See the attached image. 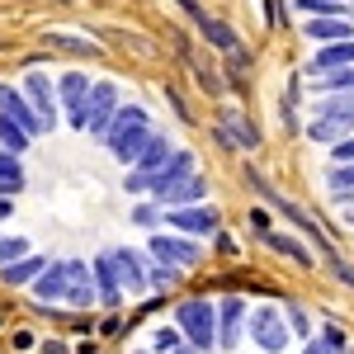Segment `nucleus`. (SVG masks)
<instances>
[{
    "label": "nucleus",
    "instance_id": "nucleus-1",
    "mask_svg": "<svg viewBox=\"0 0 354 354\" xmlns=\"http://www.w3.org/2000/svg\"><path fill=\"white\" fill-rule=\"evenodd\" d=\"M33 298L38 302H66V307H95V274L81 260H57L33 279Z\"/></svg>",
    "mask_w": 354,
    "mask_h": 354
},
{
    "label": "nucleus",
    "instance_id": "nucleus-2",
    "mask_svg": "<svg viewBox=\"0 0 354 354\" xmlns=\"http://www.w3.org/2000/svg\"><path fill=\"white\" fill-rule=\"evenodd\" d=\"M175 326L185 330V340H189L194 350H213L218 345V302L208 298H185L175 307Z\"/></svg>",
    "mask_w": 354,
    "mask_h": 354
},
{
    "label": "nucleus",
    "instance_id": "nucleus-3",
    "mask_svg": "<svg viewBox=\"0 0 354 354\" xmlns=\"http://www.w3.org/2000/svg\"><path fill=\"white\" fill-rule=\"evenodd\" d=\"M245 180H250V189L260 194V198L270 203L274 213H283V218L293 222V227H298L302 236H312V241H317V250H322L326 260H330V255H335V250H330V241H326V232H322V222H312V218H307V213H302V208H298V203H293V198H283V194H279V189H270V185H265V180L255 175V170H245Z\"/></svg>",
    "mask_w": 354,
    "mask_h": 354
},
{
    "label": "nucleus",
    "instance_id": "nucleus-4",
    "mask_svg": "<svg viewBox=\"0 0 354 354\" xmlns=\"http://www.w3.org/2000/svg\"><path fill=\"white\" fill-rule=\"evenodd\" d=\"M218 142L227 151H260V128H255L241 109L222 104L218 109Z\"/></svg>",
    "mask_w": 354,
    "mask_h": 354
},
{
    "label": "nucleus",
    "instance_id": "nucleus-5",
    "mask_svg": "<svg viewBox=\"0 0 354 354\" xmlns=\"http://www.w3.org/2000/svg\"><path fill=\"white\" fill-rule=\"evenodd\" d=\"M118 85L113 81H95L90 85V100H85V133H95V137H104L109 133V123H113V113H118Z\"/></svg>",
    "mask_w": 354,
    "mask_h": 354
},
{
    "label": "nucleus",
    "instance_id": "nucleus-6",
    "mask_svg": "<svg viewBox=\"0 0 354 354\" xmlns=\"http://www.w3.org/2000/svg\"><path fill=\"white\" fill-rule=\"evenodd\" d=\"M250 340L265 354L288 350V322L279 317V307H255V312H250Z\"/></svg>",
    "mask_w": 354,
    "mask_h": 354
},
{
    "label": "nucleus",
    "instance_id": "nucleus-7",
    "mask_svg": "<svg viewBox=\"0 0 354 354\" xmlns=\"http://www.w3.org/2000/svg\"><path fill=\"white\" fill-rule=\"evenodd\" d=\"M165 222L175 227V232H185V236H218V208H208V203H185V208H165Z\"/></svg>",
    "mask_w": 354,
    "mask_h": 354
},
{
    "label": "nucleus",
    "instance_id": "nucleus-8",
    "mask_svg": "<svg viewBox=\"0 0 354 354\" xmlns=\"http://www.w3.org/2000/svg\"><path fill=\"white\" fill-rule=\"evenodd\" d=\"M90 76L85 71H66L62 81H57V100L66 104V118H71V128H81L85 133V100H90Z\"/></svg>",
    "mask_w": 354,
    "mask_h": 354
},
{
    "label": "nucleus",
    "instance_id": "nucleus-9",
    "mask_svg": "<svg viewBox=\"0 0 354 354\" xmlns=\"http://www.w3.org/2000/svg\"><path fill=\"white\" fill-rule=\"evenodd\" d=\"M151 123H133V128H109L104 133V142H109V151L118 156L123 165H137V156H142V147L151 142Z\"/></svg>",
    "mask_w": 354,
    "mask_h": 354
},
{
    "label": "nucleus",
    "instance_id": "nucleus-10",
    "mask_svg": "<svg viewBox=\"0 0 354 354\" xmlns=\"http://www.w3.org/2000/svg\"><path fill=\"white\" fill-rule=\"evenodd\" d=\"M0 113H5V118H15L28 137H43V133H48V128H43V118L33 113V104L24 100V90H19V85H0Z\"/></svg>",
    "mask_w": 354,
    "mask_h": 354
},
{
    "label": "nucleus",
    "instance_id": "nucleus-11",
    "mask_svg": "<svg viewBox=\"0 0 354 354\" xmlns=\"http://www.w3.org/2000/svg\"><path fill=\"white\" fill-rule=\"evenodd\" d=\"M19 90H24L28 104H33V113L43 118V128H53V123H57V95H53V81H48L43 71H28Z\"/></svg>",
    "mask_w": 354,
    "mask_h": 354
},
{
    "label": "nucleus",
    "instance_id": "nucleus-12",
    "mask_svg": "<svg viewBox=\"0 0 354 354\" xmlns=\"http://www.w3.org/2000/svg\"><path fill=\"white\" fill-rule=\"evenodd\" d=\"M151 255H156L161 265H175V270L198 265V245L185 241V236H165V232H156V236H151Z\"/></svg>",
    "mask_w": 354,
    "mask_h": 354
},
{
    "label": "nucleus",
    "instance_id": "nucleus-13",
    "mask_svg": "<svg viewBox=\"0 0 354 354\" xmlns=\"http://www.w3.org/2000/svg\"><path fill=\"white\" fill-rule=\"evenodd\" d=\"M185 175H194V151H180V147H175V156H170L161 170H151V175H147V194L156 198V194H165L170 185H180Z\"/></svg>",
    "mask_w": 354,
    "mask_h": 354
},
{
    "label": "nucleus",
    "instance_id": "nucleus-14",
    "mask_svg": "<svg viewBox=\"0 0 354 354\" xmlns=\"http://www.w3.org/2000/svg\"><path fill=\"white\" fill-rule=\"evenodd\" d=\"M203 198H208V180H203L198 170L185 175L180 185H170L165 194H156V203H161V208H185V203H203Z\"/></svg>",
    "mask_w": 354,
    "mask_h": 354
},
{
    "label": "nucleus",
    "instance_id": "nucleus-15",
    "mask_svg": "<svg viewBox=\"0 0 354 354\" xmlns=\"http://www.w3.org/2000/svg\"><path fill=\"white\" fill-rule=\"evenodd\" d=\"M335 66H354V38L322 43V48H317V57L307 62V76H322V71H335Z\"/></svg>",
    "mask_w": 354,
    "mask_h": 354
},
{
    "label": "nucleus",
    "instance_id": "nucleus-16",
    "mask_svg": "<svg viewBox=\"0 0 354 354\" xmlns=\"http://www.w3.org/2000/svg\"><path fill=\"white\" fill-rule=\"evenodd\" d=\"M90 274H95V293H100V302H104V307H118L123 283H118V270H113V255H109V250H104V255H95Z\"/></svg>",
    "mask_w": 354,
    "mask_h": 354
},
{
    "label": "nucleus",
    "instance_id": "nucleus-17",
    "mask_svg": "<svg viewBox=\"0 0 354 354\" xmlns=\"http://www.w3.org/2000/svg\"><path fill=\"white\" fill-rule=\"evenodd\" d=\"M109 255H113V270H118V283H123L128 293H142V288H147V265H142V255L128 250V245H118Z\"/></svg>",
    "mask_w": 354,
    "mask_h": 354
},
{
    "label": "nucleus",
    "instance_id": "nucleus-18",
    "mask_svg": "<svg viewBox=\"0 0 354 354\" xmlns=\"http://www.w3.org/2000/svg\"><path fill=\"white\" fill-rule=\"evenodd\" d=\"M241 322H245V302L241 298H222L218 302V345H236L241 340Z\"/></svg>",
    "mask_w": 354,
    "mask_h": 354
},
{
    "label": "nucleus",
    "instance_id": "nucleus-19",
    "mask_svg": "<svg viewBox=\"0 0 354 354\" xmlns=\"http://www.w3.org/2000/svg\"><path fill=\"white\" fill-rule=\"evenodd\" d=\"M194 28H198V38H203L208 48H218L222 57H227V53H241V38H236V28L222 24V19H213V15H203V19H198Z\"/></svg>",
    "mask_w": 354,
    "mask_h": 354
},
{
    "label": "nucleus",
    "instance_id": "nucleus-20",
    "mask_svg": "<svg viewBox=\"0 0 354 354\" xmlns=\"http://www.w3.org/2000/svg\"><path fill=\"white\" fill-rule=\"evenodd\" d=\"M48 270V260L43 255H19V260H10V265H0V283H10V288H24V283H33L38 274Z\"/></svg>",
    "mask_w": 354,
    "mask_h": 354
},
{
    "label": "nucleus",
    "instance_id": "nucleus-21",
    "mask_svg": "<svg viewBox=\"0 0 354 354\" xmlns=\"http://www.w3.org/2000/svg\"><path fill=\"white\" fill-rule=\"evenodd\" d=\"M302 33H307L312 43H340V38H354V24L340 19V15H322V19H307Z\"/></svg>",
    "mask_w": 354,
    "mask_h": 354
},
{
    "label": "nucleus",
    "instance_id": "nucleus-22",
    "mask_svg": "<svg viewBox=\"0 0 354 354\" xmlns=\"http://www.w3.org/2000/svg\"><path fill=\"white\" fill-rule=\"evenodd\" d=\"M260 241L270 245L274 255H283V260H293L298 270H312V250H307L302 241H293L288 232H260Z\"/></svg>",
    "mask_w": 354,
    "mask_h": 354
},
{
    "label": "nucleus",
    "instance_id": "nucleus-23",
    "mask_svg": "<svg viewBox=\"0 0 354 354\" xmlns=\"http://www.w3.org/2000/svg\"><path fill=\"white\" fill-rule=\"evenodd\" d=\"M170 156H175V142H170L165 133H151V142L142 147V156H137V165H133V170L151 175V170H161V165L170 161Z\"/></svg>",
    "mask_w": 354,
    "mask_h": 354
},
{
    "label": "nucleus",
    "instance_id": "nucleus-24",
    "mask_svg": "<svg viewBox=\"0 0 354 354\" xmlns=\"http://www.w3.org/2000/svg\"><path fill=\"white\" fill-rule=\"evenodd\" d=\"M317 118H345V123H354V90L322 95V100H317Z\"/></svg>",
    "mask_w": 354,
    "mask_h": 354
},
{
    "label": "nucleus",
    "instance_id": "nucleus-25",
    "mask_svg": "<svg viewBox=\"0 0 354 354\" xmlns=\"http://www.w3.org/2000/svg\"><path fill=\"white\" fill-rule=\"evenodd\" d=\"M19 189H24V165H19L15 151H5V147H0V194H10V198H15Z\"/></svg>",
    "mask_w": 354,
    "mask_h": 354
},
{
    "label": "nucleus",
    "instance_id": "nucleus-26",
    "mask_svg": "<svg viewBox=\"0 0 354 354\" xmlns=\"http://www.w3.org/2000/svg\"><path fill=\"white\" fill-rule=\"evenodd\" d=\"M293 10H302L307 19H322V15H340V19H350V15H354L350 0H293Z\"/></svg>",
    "mask_w": 354,
    "mask_h": 354
},
{
    "label": "nucleus",
    "instance_id": "nucleus-27",
    "mask_svg": "<svg viewBox=\"0 0 354 354\" xmlns=\"http://www.w3.org/2000/svg\"><path fill=\"white\" fill-rule=\"evenodd\" d=\"M354 123H345V118H312L307 123V137L312 142H340V137H350Z\"/></svg>",
    "mask_w": 354,
    "mask_h": 354
},
{
    "label": "nucleus",
    "instance_id": "nucleus-28",
    "mask_svg": "<svg viewBox=\"0 0 354 354\" xmlns=\"http://www.w3.org/2000/svg\"><path fill=\"white\" fill-rule=\"evenodd\" d=\"M312 90L317 95H335V90H354V66H335V71H322V76H312Z\"/></svg>",
    "mask_w": 354,
    "mask_h": 354
},
{
    "label": "nucleus",
    "instance_id": "nucleus-29",
    "mask_svg": "<svg viewBox=\"0 0 354 354\" xmlns=\"http://www.w3.org/2000/svg\"><path fill=\"white\" fill-rule=\"evenodd\" d=\"M326 189H330V198H335V203H340V198L354 189V161L330 165V170H326Z\"/></svg>",
    "mask_w": 354,
    "mask_h": 354
},
{
    "label": "nucleus",
    "instance_id": "nucleus-30",
    "mask_svg": "<svg viewBox=\"0 0 354 354\" xmlns=\"http://www.w3.org/2000/svg\"><path fill=\"white\" fill-rule=\"evenodd\" d=\"M43 43H48V48H62V53H76V57H95L100 53L90 38H76V33H43Z\"/></svg>",
    "mask_w": 354,
    "mask_h": 354
},
{
    "label": "nucleus",
    "instance_id": "nucleus-31",
    "mask_svg": "<svg viewBox=\"0 0 354 354\" xmlns=\"http://www.w3.org/2000/svg\"><path fill=\"white\" fill-rule=\"evenodd\" d=\"M28 142H33V137H28L24 128H19V123H15V118H5V113H0V147H5V151H15V156H19V151H28Z\"/></svg>",
    "mask_w": 354,
    "mask_h": 354
},
{
    "label": "nucleus",
    "instance_id": "nucleus-32",
    "mask_svg": "<svg viewBox=\"0 0 354 354\" xmlns=\"http://www.w3.org/2000/svg\"><path fill=\"white\" fill-rule=\"evenodd\" d=\"M175 283H180V270H175V265H161V260H156V265H147V288H161V293H170Z\"/></svg>",
    "mask_w": 354,
    "mask_h": 354
},
{
    "label": "nucleus",
    "instance_id": "nucleus-33",
    "mask_svg": "<svg viewBox=\"0 0 354 354\" xmlns=\"http://www.w3.org/2000/svg\"><path fill=\"white\" fill-rule=\"evenodd\" d=\"M189 66H194V81L203 85V90H208V95H222V90H227V85L218 81V71H213V66H203V62H198V57H189Z\"/></svg>",
    "mask_w": 354,
    "mask_h": 354
},
{
    "label": "nucleus",
    "instance_id": "nucleus-34",
    "mask_svg": "<svg viewBox=\"0 0 354 354\" xmlns=\"http://www.w3.org/2000/svg\"><path fill=\"white\" fill-rule=\"evenodd\" d=\"M307 354H345V335L330 326L322 340H312V345H307Z\"/></svg>",
    "mask_w": 354,
    "mask_h": 354
},
{
    "label": "nucleus",
    "instance_id": "nucleus-35",
    "mask_svg": "<svg viewBox=\"0 0 354 354\" xmlns=\"http://www.w3.org/2000/svg\"><path fill=\"white\" fill-rule=\"evenodd\" d=\"M180 345H185V330L180 326H161L156 330V354H175Z\"/></svg>",
    "mask_w": 354,
    "mask_h": 354
},
{
    "label": "nucleus",
    "instance_id": "nucleus-36",
    "mask_svg": "<svg viewBox=\"0 0 354 354\" xmlns=\"http://www.w3.org/2000/svg\"><path fill=\"white\" fill-rule=\"evenodd\" d=\"M161 218H165V208L156 203V198H151V203H137V208H133V222H137V227H156Z\"/></svg>",
    "mask_w": 354,
    "mask_h": 354
},
{
    "label": "nucleus",
    "instance_id": "nucleus-37",
    "mask_svg": "<svg viewBox=\"0 0 354 354\" xmlns=\"http://www.w3.org/2000/svg\"><path fill=\"white\" fill-rule=\"evenodd\" d=\"M19 255H28L24 236H0V265H10V260H19Z\"/></svg>",
    "mask_w": 354,
    "mask_h": 354
},
{
    "label": "nucleus",
    "instance_id": "nucleus-38",
    "mask_svg": "<svg viewBox=\"0 0 354 354\" xmlns=\"http://www.w3.org/2000/svg\"><path fill=\"white\" fill-rule=\"evenodd\" d=\"M340 161H354V133L340 137V142H330V165H340Z\"/></svg>",
    "mask_w": 354,
    "mask_h": 354
},
{
    "label": "nucleus",
    "instance_id": "nucleus-39",
    "mask_svg": "<svg viewBox=\"0 0 354 354\" xmlns=\"http://www.w3.org/2000/svg\"><path fill=\"white\" fill-rule=\"evenodd\" d=\"M326 265H330V274H335V279H340L345 288H354V270H350V265H345V260H340V255H330Z\"/></svg>",
    "mask_w": 354,
    "mask_h": 354
},
{
    "label": "nucleus",
    "instance_id": "nucleus-40",
    "mask_svg": "<svg viewBox=\"0 0 354 354\" xmlns=\"http://www.w3.org/2000/svg\"><path fill=\"white\" fill-rule=\"evenodd\" d=\"M165 100H170V109L180 113V118H185V123H189V118H194V113L185 109V100H180V90H175V85H165Z\"/></svg>",
    "mask_w": 354,
    "mask_h": 354
},
{
    "label": "nucleus",
    "instance_id": "nucleus-41",
    "mask_svg": "<svg viewBox=\"0 0 354 354\" xmlns=\"http://www.w3.org/2000/svg\"><path fill=\"white\" fill-rule=\"evenodd\" d=\"M288 330L307 335V312H302V307H288Z\"/></svg>",
    "mask_w": 354,
    "mask_h": 354
},
{
    "label": "nucleus",
    "instance_id": "nucleus-42",
    "mask_svg": "<svg viewBox=\"0 0 354 354\" xmlns=\"http://www.w3.org/2000/svg\"><path fill=\"white\" fill-rule=\"evenodd\" d=\"M128 194H147V175H142V170L128 175Z\"/></svg>",
    "mask_w": 354,
    "mask_h": 354
},
{
    "label": "nucleus",
    "instance_id": "nucleus-43",
    "mask_svg": "<svg viewBox=\"0 0 354 354\" xmlns=\"http://www.w3.org/2000/svg\"><path fill=\"white\" fill-rule=\"evenodd\" d=\"M180 5H185V15H189L194 24H198V19H203V5H198V0H180Z\"/></svg>",
    "mask_w": 354,
    "mask_h": 354
},
{
    "label": "nucleus",
    "instance_id": "nucleus-44",
    "mask_svg": "<svg viewBox=\"0 0 354 354\" xmlns=\"http://www.w3.org/2000/svg\"><path fill=\"white\" fill-rule=\"evenodd\" d=\"M250 227H255V232H270V218H265V213L255 208V213H250Z\"/></svg>",
    "mask_w": 354,
    "mask_h": 354
},
{
    "label": "nucleus",
    "instance_id": "nucleus-45",
    "mask_svg": "<svg viewBox=\"0 0 354 354\" xmlns=\"http://www.w3.org/2000/svg\"><path fill=\"white\" fill-rule=\"evenodd\" d=\"M43 354H66V345H62V340H48V345H43Z\"/></svg>",
    "mask_w": 354,
    "mask_h": 354
},
{
    "label": "nucleus",
    "instance_id": "nucleus-46",
    "mask_svg": "<svg viewBox=\"0 0 354 354\" xmlns=\"http://www.w3.org/2000/svg\"><path fill=\"white\" fill-rule=\"evenodd\" d=\"M10 213H15V198H0V222L10 218Z\"/></svg>",
    "mask_w": 354,
    "mask_h": 354
},
{
    "label": "nucleus",
    "instance_id": "nucleus-47",
    "mask_svg": "<svg viewBox=\"0 0 354 354\" xmlns=\"http://www.w3.org/2000/svg\"><path fill=\"white\" fill-rule=\"evenodd\" d=\"M175 354H203V350H194V345H189V350H185V345H180V350H175Z\"/></svg>",
    "mask_w": 354,
    "mask_h": 354
},
{
    "label": "nucleus",
    "instance_id": "nucleus-48",
    "mask_svg": "<svg viewBox=\"0 0 354 354\" xmlns=\"http://www.w3.org/2000/svg\"><path fill=\"white\" fill-rule=\"evenodd\" d=\"M345 222H350V232H354V208H350V213H345Z\"/></svg>",
    "mask_w": 354,
    "mask_h": 354
}]
</instances>
